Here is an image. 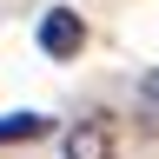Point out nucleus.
<instances>
[{
    "instance_id": "f257e3e1",
    "label": "nucleus",
    "mask_w": 159,
    "mask_h": 159,
    "mask_svg": "<svg viewBox=\"0 0 159 159\" xmlns=\"http://www.w3.org/2000/svg\"><path fill=\"white\" fill-rule=\"evenodd\" d=\"M80 47H86V20L73 7H47L40 13V53L47 60H80Z\"/></svg>"
},
{
    "instance_id": "f03ea898",
    "label": "nucleus",
    "mask_w": 159,
    "mask_h": 159,
    "mask_svg": "<svg viewBox=\"0 0 159 159\" xmlns=\"http://www.w3.org/2000/svg\"><path fill=\"white\" fill-rule=\"evenodd\" d=\"M60 159H113V113H86L73 119L60 139Z\"/></svg>"
},
{
    "instance_id": "7ed1b4c3",
    "label": "nucleus",
    "mask_w": 159,
    "mask_h": 159,
    "mask_svg": "<svg viewBox=\"0 0 159 159\" xmlns=\"http://www.w3.org/2000/svg\"><path fill=\"white\" fill-rule=\"evenodd\" d=\"M53 119L47 113H0V146H20V139H47Z\"/></svg>"
},
{
    "instance_id": "20e7f679",
    "label": "nucleus",
    "mask_w": 159,
    "mask_h": 159,
    "mask_svg": "<svg viewBox=\"0 0 159 159\" xmlns=\"http://www.w3.org/2000/svg\"><path fill=\"white\" fill-rule=\"evenodd\" d=\"M139 106H146V113H159V66L139 80Z\"/></svg>"
}]
</instances>
